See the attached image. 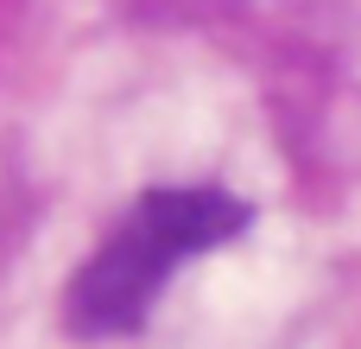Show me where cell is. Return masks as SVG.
<instances>
[{
    "label": "cell",
    "instance_id": "cell-1",
    "mask_svg": "<svg viewBox=\"0 0 361 349\" xmlns=\"http://www.w3.org/2000/svg\"><path fill=\"white\" fill-rule=\"evenodd\" d=\"M247 229V203L216 191V184H159L146 191L114 229L108 242L82 261L63 318L76 337H133L152 312V299L171 286V273L203 254L222 248Z\"/></svg>",
    "mask_w": 361,
    "mask_h": 349
}]
</instances>
